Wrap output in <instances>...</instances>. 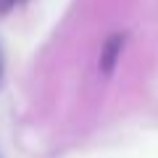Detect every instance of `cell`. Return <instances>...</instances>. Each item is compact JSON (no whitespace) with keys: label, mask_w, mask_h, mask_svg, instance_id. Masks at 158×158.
<instances>
[{"label":"cell","mask_w":158,"mask_h":158,"mask_svg":"<svg viewBox=\"0 0 158 158\" xmlns=\"http://www.w3.org/2000/svg\"><path fill=\"white\" fill-rule=\"evenodd\" d=\"M121 45H124V37H111V40H108L106 50H103V61H100L103 71H111V69H113L118 53H121Z\"/></svg>","instance_id":"obj_1"}]
</instances>
